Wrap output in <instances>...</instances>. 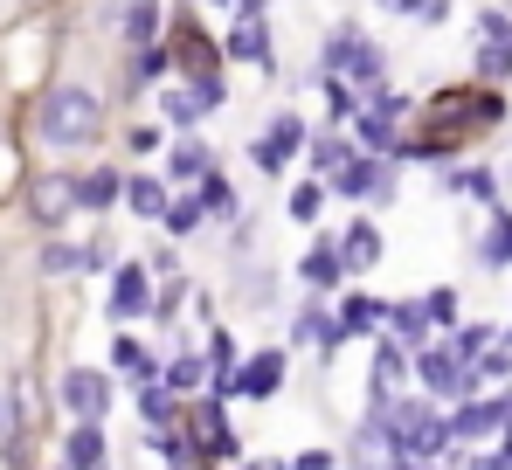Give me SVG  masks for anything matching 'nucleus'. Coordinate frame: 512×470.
<instances>
[{"instance_id":"obj_1","label":"nucleus","mask_w":512,"mask_h":470,"mask_svg":"<svg viewBox=\"0 0 512 470\" xmlns=\"http://www.w3.org/2000/svg\"><path fill=\"white\" fill-rule=\"evenodd\" d=\"M35 132H42V146H90V139L104 132V104L90 97L84 83H63V90L42 97Z\"/></svg>"},{"instance_id":"obj_2","label":"nucleus","mask_w":512,"mask_h":470,"mask_svg":"<svg viewBox=\"0 0 512 470\" xmlns=\"http://www.w3.org/2000/svg\"><path fill=\"white\" fill-rule=\"evenodd\" d=\"M381 436L395 443V457H402V464H429L436 450H450V422H436L423 401H395Z\"/></svg>"},{"instance_id":"obj_3","label":"nucleus","mask_w":512,"mask_h":470,"mask_svg":"<svg viewBox=\"0 0 512 470\" xmlns=\"http://www.w3.org/2000/svg\"><path fill=\"white\" fill-rule=\"evenodd\" d=\"M416 374H423V388L443 394V401H464V394H471V367H464L450 346H429L423 360H416Z\"/></svg>"},{"instance_id":"obj_4","label":"nucleus","mask_w":512,"mask_h":470,"mask_svg":"<svg viewBox=\"0 0 512 470\" xmlns=\"http://www.w3.org/2000/svg\"><path fill=\"white\" fill-rule=\"evenodd\" d=\"M63 408H70L77 422H97V415L111 408V381H104V374H90V367L63 374Z\"/></svg>"},{"instance_id":"obj_5","label":"nucleus","mask_w":512,"mask_h":470,"mask_svg":"<svg viewBox=\"0 0 512 470\" xmlns=\"http://www.w3.org/2000/svg\"><path fill=\"white\" fill-rule=\"evenodd\" d=\"M298 146H305V125H298V118L284 111V118H277V125H270L263 139H256V166H263V173H284V159L298 153Z\"/></svg>"},{"instance_id":"obj_6","label":"nucleus","mask_w":512,"mask_h":470,"mask_svg":"<svg viewBox=\"0 0 512 470\" xmlns=\"http://www.w3.org/2000/svg\"><path fill=\"white\" fill-rule=\"evenodd\" d=\"M326 63L346 70V77H381V56H374V42H360V35H333Z\"/></svg>"},{"instance_id":"obj_7","label":"nucleus","mask_w":512,"mask_h":470,"mask_svg":"<svg viewBox=\"0 0 512 470\" xmlns=\"http://www.w3.org/2000/svg\"><path fill=\"white\" fill-rule=\"evenodd\" d=\"M146 305H153L146 270H139V263H125V270H118V284H111V318H139Z\"/></svg>"},{"instance_id":"obj_8","label":"nucleus","mask_w":512,"mask_h":470,"mask_svg":"<svg viewBox=\"0 0 512 470\" xmlns=\"http://www.w3.org/2000/svg\"><path fill=\"white\" fill-rule=\"evenodd\" d=\"M70 208H84L70 180H35V222H49V229H56V222H70Z\"/></svg>"},{"instance_id":"obj_9","label":"nucleus","mask_w":512,"mask_h":470,"mask_svg":"<svg viewBox=\"0 0 512 470\" xmlns=\"http://www.w3.org/2000/svg\"><path fill=\"white\" fill-rule=\"evenodd\" d=\"M402 381H409V360H402V346H395V339H381V346H374V401L388 408V394L402 388Z\"/></svg>"},{"instance_id":"obj_10","label":"nucleus","mask_w":512,"mask_h":470,"mask_svg":"<svg viewBox=\"0 0 512 470\" xmlns=\"http://www.w3.org/2000/svg\"><path fill=\"white\" fill-rule=\"evenodd\" d=\"M277 381H284V353H256L250 367L236 374V394H256L263 401V394H277Z\"/></svg>"},{"instance_id":"obj_11","label":"nucleus","mask_w":512,"mask_h":470,"mask_svg":"<svg viewBox=\"0 0 512 470\" xmlns=\"http://www.w3.org/2000/svg\"><path fill=\"white\" fill-rule=\"evenodd\" d=\"M63 457H70V470H104V429L97 422H77L70 443H63Z\"/></svg>"},{"instance_id":"obj_12","label":"nucleus","mask_w":512,"mask_h":470,"mask_svg":"<svg viewBox=\"0 0 512 470\" xmlns=\"http://www.w3.org/2000/svg\"><path fill=\"white\" fill-rule=\"evenodd\" d=\"M125 201H132V215H146V222H167V187L160 180H125Z\"/></svg>"},{"instance_id":"obj_13","label":"nucleus","mask_w":512,"mask_h":470,"mask_svg":"<svg viewBox=\"0 0 512 470\" xmlns=\"http://www.w3.org/2000/svg\"><path fill=\"white\" fill-rule=\"evenodd\" d=\"M340 270H346V256L333 249V242H319V249L305 256V284H319V291H326V284H340Z\"/></svg>"},{"instance_id":"obj_14","label":"nucleus","mask_w":512,"mask_h":470,"mask_svg":"<svg viewBox=\"0 0 512 470\" xmlns=\"http://www.w3.org/2000/svg\"><path fill=\"white\" fill-rule=\"evenodd\" d=\"M208 146H187V139H180V146H173V159H167V173L173 180H208Z\"/></svg>"},{"instance_id":"obj_15","label":"nucleus","mask_w":512,"mask_h":470,"mask_svg":"<svg viewBox=\"0 0 512 470\" xmlns=\"http://www.w3.org/2000/svg\"><path fill=\"white\" fill-rule=\"evenodd\" d=\"M84 263H97V249H70V242H49V249H42V270H49V277H70V270H84Z\"/></svg>"},{"instance_id":"obj_16","label":"nucleus","mask_w":512,"mask_h":470,"mask_svg":"<svg viewBox=\"0 0 512 470\" xmlns=\"http://www.w3.org/2000/svg\"><path fill=\"white\" fill-rule=\"evenodd\" d=\"M346 270H367V263H374V256H381V235L367 229V222H360V229H346Z\"/></svg>"},{"instance_id":"obj_17","label":"nucleus","mask_w":512,"mask_h":470,"mask_svg":"<svg viewBox=\"0 0 512 470\" xmlns=\"http://www.w3.org/2000/svg\"><path fill=\"white\" fill-rule=\"evenodd\" d=\"M201 208H208V215H222V222H229V215H236V187H229V180H222V173H208V180H201Z\"/></svg>"},{"instance_id":"obj_18","label":"nucleus","mask_w":512,"mask_h":470,"mask_svg":"<svg viewBox=\"0 0 512 470\" xmlns=\"http://www.w3.org/2000/svg\"><path fill=\"white\" fill-rule=\"evenodd\" d=\"M77 201H84V208H111V201H118V173H90V180H77Z\"/></svg>"},{"instance_id":"obj_19","label":"nucleus","mask_w":512,"mask_h":470,"mask_svg":"<svg viewBox=\"0 0 512 470\" xmlns=\"http://www.w3.org/2000/svg\"><path fill=\"white\" fill-rule=\"evenodd\" d=\"M485 263L499 270V263H512V215H492V235H485Z\"/></svg>"},{"instance_id":"obj_20","label":"nucleus","mask_w":512,"mask_h":470,"mask_svg":"<svg viewBox=\"0 0 512 470\" xmlns=\"http://www.w3.org/2000/svg\"><path fill=\"white\" fill-rule=\"evenodd\" d=\"M201 215H208L201 194H187V201H173V208H167V229L173 235H194V229H201Z\"/></svg>"},{"instance_id":"obj_21","label":"nucleus","mask_w":512,"mask_h":470,"mask_svg":"<svg viewBox=\"0 0 512 470\" xmlns=\"http://www.w3.org/2000/svg\"><path fill=\"white\" fill-rule=\"evenodd\" d=\"M160 111H167L173 125H194V118H201V97H194V90H167V97H160Z\"/></svg>"},{"instance_id":"obj_22","label":"nucleus","mask_w":512,"mask_h":470,"mask_svg":"<svg viewBox=\"0 0 512 470\" xmlns=\"http://www.w3.org/2000/svg\"><path fill=\"white\" fill-rule=\"evenodd\" d=\"M229 56H236V63H263V56H270V49H263V28H236V35H229Z\"/></svg>"},{"instance_id":"obj_23","label":"nucleus","mask_w":512,"mask_h":470,"mask_svg":"<svg viewBox=\"0 0 512 470\" xmlns=\"http://www.w3.org/2000/svg\"><path fill=\"white\" fill-rule=\"evenodd\" d=\"M423 305H395V312H388V325H395V339H423V332H429V325H423Z\"/></svg>"},{"instance_id":"obj_24","label":"nucleus","mask_w":512,"mask_h":470,"mask_svg":"<svg viewBox=\"0 0 512 470\" xmlns=\"http://www.w3.org/2000/svg\"><path fill=\"white\" fill-rule=\"evenodd\" d=\"M374 318H388V312H381V305H374V298H346L340 325H346V332H367V325H374Z\"/></svg>"},{"instance_id":"obj_25","label":"nucleus","mask_w":512,"mask_h":470,"mask_svg":"<svg viewBox=\"0 0 512 470\" xmlns=\"http://www.w3.org/2000/svg\"><path fill=\"white\" fill-rule=\"evenodd\" d=\"M388 14H416V21H443L450 14V0H381Z\"/></svg>"},{"instance_id":"obj_26","label":"nucleus","mask_w":512,"mask_h":470,"mask_svg":"<svg viewBox=\"0 0 512 470\" xmlns=\"http://www.w3.org/2000/svg\"><path fill=\"white\" fill-rule=\"evenodd\" d=\"M125 35H132V42H139V49H146V42H153V0H139V7H132V14H125Z\"/></svg>"},{"instance_id":"obj_27","label":"nucleus","mask_w":512,"mask_h":470,"mask_svg":"<svg viewBox=\"0 0 512 470\" xmlns=\"http://www.w3.org/2000/svg\"><path fill=\"white\" fill-rule=\"evenodd\" d=\"M423 312L436 318V325H457V291H429V298H423Z\"/></svg>"},{"instance_id":"obj_28","label":"nucleus","mask_w":512,"mask_h":470,"mask_svg":"<svg viewBox=\"0 0 512 470\" xmlns=\"http://www.w3.org/2000/svg\"><path fill=\"white\" fill-rule=\"evenodd\" d=\"M167 381H173V394H180V388H194V381H201V360H194V353H180V360L167 367Z\"/></svg>"},{"instance_id":"obj_29","label":"nucleus","mask_w":512,"mask_h":470,"mask_svg":"<svg viewBox=\"0 0 512 470\" xmlns=\"http://www.w3.org/2000/svg\"><path fill=\"white\" fill-rule=\"evenodd\" d=\"M478 70H485V77H506L512 70V42H492V49L478 56Z\"/></svg>"},{"instance_id":"obj_30","label":"nucleus","mask_w":512,"mask_h":470,"mask_svg":"<svg viewBox=\"0 0 512 470\" xmlns=\"http://www.w3.org/2000/svg\"><path fill=\"white\" fill-rule=\"evenodd\" d=\"M139 408H146V422H167V415H173V394L167 388H146V394H139Z\"/></svg>"},{"instance_id":"obj_31","label":"nucleus","mask_w":512,"mask_h":470,"mask_svg":"<svg viewBox=\"0 0 512 470\" xmlns=\"http://www.w3.org/2000/svg\"><path fill=\"white\" fill-rule=\"evenodd\" d=\"M319 201H326L319 187H298V194H291V222H312V215H319Z\"/></svg>"},{"instance_id":"obj_32","label":"nucleus","mask_w":512,"mask_h":470,"mask_svg":"<svg viewBox=\"0 0 512 470\" xmlns=\"http://www.w3.org/2000/svg\"><path fill=\"white\" fill-rule=\"evenodd\" d=\"M111 360H118L125 374H146V353H139V339H118V346H111Z\"/></svg>"},{"instance_id":"obj_33","label":"nucleus","mask_w":512,"mask_h":470,"mask_svg":"<svg viewBox=\"0 0 512 470\" xmlns=\"http://www.w3.org/2000/svg\"><path fill=\"white\" fill-rule=\"evenodd\" d=\"M312 159H319V166H326V173H333V166H346V159H353V153H346L340 139H319V146H312Z\"/></svg>"},{"instance_id":"obj_34","label":"nucleus","mask_w":512,"mask_h":470,"mask_svg":"<svg viewBox=\"0 0 512 470\" xmlns=\"http://www.w3.org/2000/svg\"><path fill=\"white\" fill-rule=\"evenodd\" d=\"M478 374H485V381H512V346H506V353H485Z\"/></svg>"},{"instance_id":"obj_35","label":"nucleus","mask_w":512,"mask_h":470,"mask_svg":"<svg viewBox=\"0 0 512 470\" xmlns=\"http://www.w3.org/2000/svg\"><path fill=\"white\" fill-rule=\"evenodd\" d=\"M208 360L229 374V360H236V339H229V332H215V339H208Z\"/></svg>"},{"instance_id":"obj_36","label":"nucleus","mask_w":512,"mask_h":470,"mask_svg":"<svg viewBox=\"0 0 512 470\" xmlns=\"http://www.w3.org/2000/svg\"><path fill=\"white\" fill-rule=\"evenodd\" d=\"M326 97H333V118H353V111H360V97H353V90H346V83H333V90H326Z\"/></svg>"},{"instance_id":"obj_37","label":"nucleus","mask_w":512,"mask_h":470,"mask_svg":"<svg viewBox=\"0 0 512 470\" xmlns=\"http://www.w3.org/2000/svg\"><path fill=\"white\" fill-rule=\"evenodd\" d=\"M194 97H201V111H215V104H222V83L201 77V83H194Z\"/></svg>"},{"instance_id":"obj_38","label":"nucleus","mask_w":512,"mask_h":470,"mask_svg":"<svg viewBox=\"0 0 512 470\" xmlns=\"http://www.w3.org/2000/svg\"><path fill=\"white\" fill-rule=\"evenodd\" d=\"M291 470H333V457H326V450H305V457H298Z\"/></svg>"},{"instance_id":"obj_39","label":"nucleus","mask_w":512,"mask_h":470,"mask_svg":"<svg viewBox=\"0 0 512 470\" xmlns=\"http://www.w3.org/2000/svg\"><path fill=\"white\" fill-rule=\"evenodd\" d=\"M215 7H263V0H215Z\"/></svg>"},{"instance_id":"obj_40","label":"nucleus","mask_w":512,"mask_h":470,"mask_svg":"<svg viewBox=\"0 0 512 470\" xmlns=\"http://www.w3.org/2000/svg\"><path fill=\"white\" fill-rule=\"evenodd\" d=\"M499 464H512V429H506V450H499Z\"/></svg>"},{"instance_id":"obj_41","label":"nucleus","mask_w":512,"mask_h":470,"mask_svg":"<svg viewBox=\"0 0 512 470\" xmlns=\"http://www.w3.org/2000/svg\"><path fill=\"white\" fill-rule=\"evenodd\" d=\"M485 470H512V464H485Z\"/></svg>"},{"instance_id":"obj_42","label":"nucleus","mask_w":512,"mask_h":470,"mask_svg":"<svg viewBox=\"0 0 512 470\" xmlns=\"http://www.w3.org/2000/svg\"><path fill=\"white\" fill-rule=\"evenodd\" d=\"M402 470H429V464H402Z\"/></svg>"}]
</instances>
